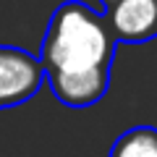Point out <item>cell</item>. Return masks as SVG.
<instances>
[{"mask_svg":"<svg viewBox=\"0 0 157 157\" xmlns=\"http://www.w3.org/2000/svg\"><path fill=\"white\" fill-rule=\"evenodd\" d=\"M113 3H118V0H100V6H102V8H105V11H107V8H110V6H113Z\"/></svg>","mask_w":157,"mask_h":157,"instance_id":"cell-5","label":"cell"},{"mask_svg":"<svg viewBox=\"0 0 157 157\" xmlns=\"http://www.w3.org/2000/svg\"><path fill=\"white\" fill-rule=\"evenodd\" d=\"M45 81V71L37 55L21 47L0 45V110L29 102Z\"/></svg>","mask_w":157,"mask_h":157,"instance_id":"cell-2","label":"cell"},{"mask_svg":"<svg viewBox=\"0 0 157 157\" xmlns=\"http://www.w3.org/2000/svg\"><path fill=\"white\" fill-rule=\"evenodd\" d=\"M107 157H157V128L134 126L113 141Z\"/></svg>","mask_w":157,"mask_h":157,"instance_id":"cell-4","label":"cell"},{"mask_svg":"<svg viewBox=\"0 0 157 157\" xmlns=\"http://www.w3.org/2000/svg\"><path fill=\"white\" fill-rule=\"evenodd\" d=\"M105 18L118 42L139 45L157 37L155 0H118L105 11Z\"/></svg>","mask_w":157,"mask_h":157,"instance_id":"cell-3","label":"cell"},{"mask_svg":"<svg viewBox=\"0 0 157 157\" xmlns=\"http://www.w3.org/2000/svg\"><path fill=\"white\" fill-rule=\"evenodd\" d=\"M155 24H157V0H155Z\"/></svg>","mask_w":157,"mask_h":157,"instance_id":"cell-6","label":"cell"},{"mask_svg":"<svg viewBox=\"0 0 157 157\" xmlns=\"http://www.w3.org/2000/svg\"><path fill=\"white\" fill-rule=\"evenodd\" d=\"M118 39L105 13L81 0H66L52 11L42 37L39 63L58 102L92 107L110 89V68Z\"/></svg>","mask_w":157,"mask_h":157,"instance_id":"cell-1","label":"cell"}]
</instances>
